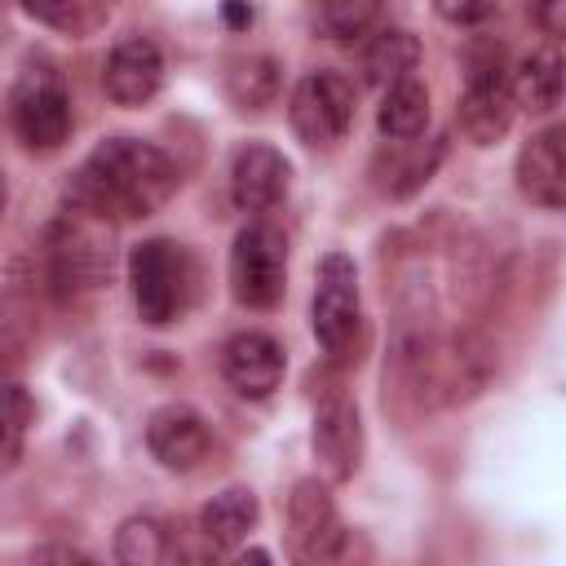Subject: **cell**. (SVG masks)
<instances>
[{"instance_id": "obj_1", "label": "cell", "mask_w": 566, "mask_h": 566, "mask_svg": "<svg viewBox=\"0 0 566 566\" xmlns=\"http://www.w3.org/2000/svg\"><path fill=\"white\" fill-rule=\"evenodd\" d=\"M172 190H177V168L159 146L142 137H106L71 177L66 203L71 212L97 221H133L168 203Z\"/></svg>"}, {"instance_id": "obj_2", "label": "cell", "mask_w": 566, "mask_h": 566, "mask_svg": "<svg viewBox=\"0 0 566 566\" xmlns=\"http://www.w3.org/2000/svg\"><path fill=\"white\" fill-rule=\"evenodd\" d=\"M128 283H133V301H137L142 323L168 327L190 305L195 265H190V256H186L181 243H172V239H146L128 256Z\"/></svg>"}, {"instance_id": "obj_3", "label": "cell", "mask_w": 566, "mask_h": 566, "mask_svg": "<svg viewBox=\"0 0 566 566\" xmlns=\"http://www.w3.org/2000/svg\"><path fill=\"white\" fill-rule=\"evenodd\" d=\"M287 283V239L270 221H252L234 234L230 248V292L248 310L279 305Z\"/></svg>"}, {"instance_id": "obj_4", "label": "cell", "mask_w": 566, "mask_h": 566, "mask_svg": "<svg viewBox=\"0 0 566 566\" xmlns=\"http://www.w3.org/2000/svg\"><path fill=\"white\" fill-rule=\"evenodd\" d=\"M9 124L27 150H57L71 137V97L49 66H31L9 88Z\"/></svg>"}, {"instance_id": "obj_5", "label": "cell", "mask_w": 566, "mask_h": 566, "mask_svg": "<svg viewBox=\"0 0 566 566\" xmlns=\"http://www.w3.org/2000/svg\"><path fill=\"white\" fill-rule=\"evenodd\" d=\"M513 88H509V71L500 62V49H486V53H473L469 57V80H464V93H460V106H455V124L460 133L473 142V146H491L509 133L513 124Z\"/></svg>"}, {"instance_id": "obj_6", "label": "cell", "mask_w": 566, "mask_h": 566, "mask_svg": "<svg viewBox=\"0 0 566 566\" xmlns=\"http://www.w3.org/2000/svg\"><path fill=\"white\" fill-rule=\"evenodd\" d=\"M106 221L84 217V212H66L53 230H49V283L66 296V292H88L111 274V243L102 234Z\"/></svg>"}, {"instance_id": "obj_7", "label": "cell", "mask_w": 566, "mask_h": 566, "mask_svg": "<svg viewBox=\"0 0 566 566\" xmlns=\"http://www.w3.org/2000/svg\"><path fill=\"white\" fill-rule=\"evenodd\" d=\"M292 133L305 146H332L354 124V84L340 71H310L287 97Z\"/></svg>"}, {"instance_id": "obj_8", "label": "cell", "mask_w": 566, "mask_h": 566, "mask_svg": "<svg viewBox=\"0 0 566 566\" xmlns=\"http://www.w3.org/2000/svg\"><path fill=\"white\" fill-rule=\"evenodd\" d=\"M358 270L345 252H327L318 265L314 287V336L332 358H349V345L358 336Z\"/></svg>"}, {"instance_id": "obj_9", "label": "cell", "mask_w": 566, "mask_h": 566, "mask_svg": "<svg viewBox=\"0 0 566 566\" xmlns=\"http://www.w3.org/2000/svg\"><path fill=\"white\" fill-rule=\"evenodd\" d=\"M345 531L336 517V504L318 478H301L287 495V557L292 566H318L340 548Z\"/></svg>"}, {"instance_id": "obj_10", "label": "cell", "mask_w": 566, "mask_h": 566, "mask_svg": "<svg viewBox=\"0 0 566 566\" xmlns=\"http://www.w3.org/2000/svg\"><path fill=\"white\" fill-rule=\"evenodd\" d=\"M164 84V53L146 35H124L102 66V88L115 106H142Z\"/></svg>"}, {"instance_id": "obj_11", "label": "cell", "mask_w": 566, "mask_h": 566, "mask_svg": "<svg viewBox=\"0 0 566 566\" xmlns=\"http://www.w3.org/2000/svg\"><path fill=\"white\" fill-rule=\"evenodd\" d=\"M283 345L265 332H234L221 349V376L243 398H265L283 380Z\"/></svg>"}, {"instance_id": "obj_12", "label": "cell", "mask_w": 566, "mask_h": 566, "mask_svg": "<svg viewBox=\"0 0 566 566\" xmlns=\"http://www.w3.org/2000/svg\"><path fill=\"white\" fill-rule=\"evenodd\" d=\"M146 447H150V455H155L164 469L186 473V469H195V464L208 455L212 429H208V420H203L195 407L168 402V407H159V411L150 416V424H146Z\"/></svg>"}, {"instance_id": "obj_13", "label": "cell", "mask_w": 566, "mask_h": 566, "mask_svg": "<svg viewBox=\"0 0 566 566\" xmlns=\"http://www.w3.org/2000/svg\"><path fill=\"white\" fill-rule=\"evenodd\" d=\"M517 186L531 203L566 208V124L539 128L517 150Z\"/></svg>"}, {"instance_id": "obj_14", "label": "cell", "mask_w": 566, "mask_h": 566, "mask_svg": "<svg viewBox=\"0 0 566 566\" xmlns=\"http://www.w3.org/2000/svg\"><path fill=\"white\" fill-rule=\"evenodd\" d=\"M283 195H287V159L265 142H248L230 164V199L243 212H270Z\"/></svg>"}, {"instance_id": "obj_15", "label": "cell", "mask_w": 566, "mask_h": 566, "mask_svg": "<svg viewBox=\"0 0 566 566\" xmlns=\"http://www.w3.org/2000/svg\"><path fill=\"white\" fill-rule=\"evenodd\" d=\"M314 455L332 482L354 478L358 455H363V424L358 407L349 398H327L314 416Z\"/></svg>"}, {"instance_id": "obj_16", "label": "cell", "mask_w": 566, "mask_h": 566, "mask_svg": "<svg viewBox=\"0 0 566 566\" xmlns=\"http://www.w3.org/2000/svg\"><path fill=\"white\" fill-rule=\"evenodd\" d=\"M509 88H513V102L522 111H553L566 93V62L557 49L539 44L531 53L517 57V66L509 71Z\"/></svg>"}, {"instance_id": "obj_17", "label": "cell", "mask_w": 566, "mask_h": 566, "mask_svg": "<svg viewBox=\"0 0 566 566\" xmlns=\"http://www.w3.org/2000/svg\"><path fill=\"white\" fill-rule=\"evenodd\" d=\"M420 62V40L402 27H380L367 35L363 53H358V66H363V80L367 84H380V88H394L398 80H411Z\"/></svg>"}, {"instance_id": "obj_18", "label": "cell", "mask_w": 566, "mask_h": 566, "mask_svg": "<svg viewBox=\"0 0 566 566\" xmlns=\"http://www.w3.org/2000/svg\"><path fill=\"white\" fill-rule=\"evenodd\" d=\"M199 526L217 548H234L243 544V535L256 526V495L248 486H230L221 495H212L199 509Z\"/></svg>"}, {"instance_id": "obj_19", "label": "cell", "mask_w": 566, "mask_h": 566, "mask_svg": "<svg viewBox=\"0 0 566 566\" xmlns=\"http://www.w3.org/2000/svg\"><path fill=\"white\" fill-rule=\"evenodd\" d=\"M429 124V88L411 75V80H398L394 88H385L380 97V111H376V128L394 142H411L420 137Z\"/></svg>"}, {"instance_id": "obj_20", "label": "cell", "mask_w": 566, "mask_h": 566, "mask_svg": "<svg viewBox=\"0 0 566 566\" xmlns=\"http://www.w3.org/2000/svg\"><path fill=\"white\" fill-rule=\"evenodd\" d=\"M168 526L159 517H124L115 531V566H168Z\"/></svg>"}, {"instance_id": "obj_21", "label": "cell", "mask_w": 566, "mask_h": 566, "mask_svg": "<svg viewBox=\"0 0 566 566\" xmlns=\"http://www.w3.org/2000/svg\"><path fill=\"white\" fill-rule=\"evenodd\" d=\"M226 93H230L234 106H243V111H265V106H274V97H279V62L265 57V53L234 62L230 75H226Z\"/></svg>"}, {"instance_id": "obj_22", "label": "cell", "mask_w": 566, "mask_h": 566, "mask_svg": "<svg viewBox=\"0 0 566 566\" xmlns=\"http://www.w3.org/2000/svg\"><path fill=\"white\" fill-rule=\"evenodd\" d=\"M22 13H31L35 22H49V27L66 31V35H88V31H97V27L111 18V9H106V4H97V0H53V4H22Z\"/></svg>"}, {"instance_id": "obj_23", "label": "cell", "mask_w": 566, "mask_h": 566, "mask_svg": "<svg viewBox=\"0 0 566 566\" xmlns=\"http://www.w3.org/2000/svg\"><path fill=\"white\" fill-rule=\"evenodd\" d=\"M376 18H380L376 0H327V4H318V27L332 40H358V35L371 31Z\"/></svg>"}, {"instance_id": "obj_24", "label": "cell", "mask_w": 566, "mask_h": 566, "mask_svg": "<svg viewBox=\"0 0 566 566\" xmlns=\"http://www.w3.org/2000/svg\"><path fill=\"white\" fill-rule=\"evenodd\" d=\"M31 398H27V389L22 385H9L4 389V464L13 469L18 464V455H22V433H27V424H31Z\"/></svg>"}, {"instance_id": "obj_25", "label": "cell", "mask_w": 566, "mask_h": 566, "mask_svg": "<svg viewBox=\"0 0 566 566\" xmlns=\"http://www.w3.org/2000/svg\"><path fill=\"white\" fill-rule=\"evenodd\" d=\"M172 553H177V566H217V553L221 548L203 535V526H195V531H181L177 535Z\"/></svg>"}, {"instance_id": "obj_26", "label": "cell", "mask_w": 566, "mask_h": 566, "mask_svg": "<svg viewBox=\"0 0 566 566\" xmlns=\"http://www.w3.org/2000/svg\"><path fill=\"white\" fill-rule=\"evenodd\" d=\"M31 566H97L88 553H80V548H71V544H44L35 557H31Z\"/></svg>"}, {"instance_id": "obj_27", "label": "cell", "mask_w": 566, "mask_h": 566, "mask_svg": "<svg viewBox=\"0 0 566 566\" xmlns=\"http://www.w3.org/2000/svg\"><path fill=\"white\" fill-rule=\"evenodd\" d=\"M438 13L447 22H460V27H478V22H491L500 13V4H438Z\"/></svg>"}, {"instance_id": "obj_28", "label": "cell", "mask_w": 566, "mask_h": 566, "mask_svg": "<svg viewBox=\"0 0 566 566\" xmlns=\"http://www.w3.org/2000/svg\"><path fill=\"white\" fill-rule=\"evenodd\" d=\"M535 22H539L548 35H562V40H566V0H548V4H535Z\"/></svg>"}, {"instance_id": "obj_29", "label": "cell", "mask_w": 566, "mask_h": 566, "mask_svg": "<svg viewBox=\"0 0 566 566\" xmlns=\"http://www.w3.org/2000/svg\"><path fill=\"white\" fill-rule=\"evenodd\" d=\"M230 566H270V553H265V548H243Z\"/></svg>"}, {"instance_id": "obj_30", "label": "cell", "mask_w": 566, "mask_h": 566, "mask_svg": "<svg viewBox=\"0 0 566 566\" xmlns=\"http://www.w3.org/2000/svg\"><path fill=\"white\" fill-rule=\"evenodd\" d=\"M221 18H226L230 27H248V22H252V9H243V4H226Z\"/></svg>"}]
</instances>
